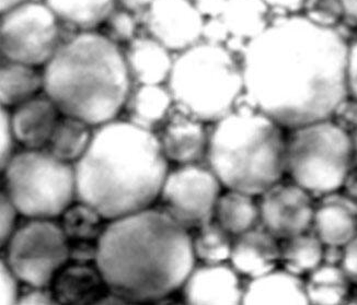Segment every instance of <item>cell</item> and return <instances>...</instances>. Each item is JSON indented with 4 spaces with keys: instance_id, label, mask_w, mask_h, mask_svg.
Instances as JSON below:
<instances>
[{
    "instance_id": "obj_1",
    "label": "cell",
    "mask_w": 357,
    "mask_h": 305,
    "mask_svg": "<svg viewBox=\"0 0 357 305\" xmlns=\"http://www.w3.org/2000/svg\"><path fill=\"white\" fill-rule=\"evenodd\" d=\"M347 53L339 30L278 15L240 55L243 99L289 130L331 118L349 97Z\"/></svg>"
},
{
    "instance_id": "obj_2",
    "label": "cell",
    "mask_w": 357,
    "mask_h": 305,
    "mask_svg": "<svg viewBox=\"0 0 357 305\" xmlns=\"http://www.w3.org/2000/svg\"><path fill=\"white\" fill-rule=\"evenodd\" d=\"M195 260L189 230L162 209L147 208L107 224L96 264L111 292L147 303L182 289Z\"/></svg>"
},
{
    "instance_id": "obj_3",
    "label": "cell",
    "mask_w": 357,
    "mask_h": 305,
    "mask_svg": "<svg viewBox=\"0 0 357 305\" xmlns=\"http://www.w3.org/2000/svg\"><path fill=\"white\" fill-rule=\"evenodd\" d=\"M74 166L77 201L107 220L149 208L170 171L156 132L118 118L96 127L88 150Z\"/></svg>"
},
{
    "instance_id": "obj_4",
    "label": "cell",
    "mask_w": 357,
    "mask_h": 305,
    "mask_svg": "<svg viewBox=\"0 0 357 305\" xmlns=\"http://www.w3.org/2000/svg\"><path fill=\"white\" fill-rule=\"evenodd\" d=\"M42 75L43 92L61 114L95 128L118 118L133 88L120 44L95 30L65 38Z\"/></svg>"
},
{
    "instance_id": "obj_5",
    "label": "cell",
    "mask_w": 357,
    "mask_h": 305,
    "mask_svg": "<svg viewBox=\"0 0 357 305\" xmlns=\"http://www.w3.org/2000/svg\"><path fill=\"white\" fill-rule=\"evenodd\" d=\"M282 128L241 97L209 130L207 166L226 189L260 196L286 173Z\"/></svg>"
},
{
    "instance_id": "obj_6",
    "label": "cell",
    "mask_w": 357,
    "mask_h": 305,
    "mask_svg": "<svg viewBox=\"0 0 357 305\" xmlns=\"http://www.w3.org/2000/svg\"><path fill=\"white\" fill-rule=\"evenodd\" d=\"M167 86L176 107L214 124L245 95L241 61L226 46L203 40L176 54Z\"/></svg>"
},
{
    "instance_id": "obj_7",
    "label": "cell",
    "mask_w": 357,
    "mask_h": 305,
    "mask_svg": "<svg viewBox=\"0 0 357 305\" xmlns=\"http://www.w3.org/2000/svg\"><path fill=\"white\" fill-rule=\"evenodd\" d=\"M286 138L285 171L314 198L342 189L355 164L353 136L331 118L301 125Z\"/></svg>"
},
{
    "instance_id": "obj_8",
    "label": "cell",
    "mask_w": 357,
    "mask_h": 305,
    "mask_svg": "<svg viewBox=\"0 0 357 305\" xmlns=\"http://www.w3.org/2000/svg\"><path fill=\"white\" fill-rule=\"evenodd\" d=\"M1 173V189L26 218H59L77 199L74 164L45 148L15 153Z\"/></svg>"
},
{
    "instance_id": "obj_9",
    "label": "cell",
    "mask_w": 357,
    "mask_h": 305,
    "mask_svg": "<svg viewBox=\"0 0 357 305\" xmlns=\"http://www.w3.org/2000/svg\"><path fill=\"white\" fill-rule=\"evenodd\" d=\"M1 256L23 285L51 287L69 262V242L53 219H28L13 232Z\"/></svg>"
},
{
    "instance_id": "obj_10",
    "label": "cell",
    "mask_w": 357,
    "mask_h": 305,
    "mask_svg": "<svg viewBox=\"0 0 357 305\" xmlns=\"http://www.w3.org/2000/svg\"><path fill=\"white\" fill-rule=\"evenodd\" d=\"M61 21L44 0H28L1 13V58L45 66L64 40Z\"/></svg>"
},
{
    "instance_id": "obj_11",
    "label": "cell",
    "mask_w": 357,
    "mask_h": 305,
    "mask_svg": "<svg viewBox=\"0 0 357 305\" xmlns=\"http://www.w3.org/2000/svg\"><path fill=\"white\" fill-rule=\"evenodd\" d=\"M222 183L206 164H181L169 171L159 201L160 209L186 230H195L214 219Z\"/></svg>"
},
{
    "instance_id": "obj_12",
    "label": "cell",
    "mask_w": 357,
    "mask_h": 305,
    "mask_svg": "<svg viewBox=\"0 0 357 305\" xmlns=\"http://www.w3.org/2000/svg\"><path fill=\"white\" fill-rule=\"evenodd\" d=\"M314 199L291 180H281L260 195V224L282 241L310 231L316 210Z\"/></svg>"
},
{
    "instance_id": "obj_13",
    "label": "cell",
    "mask_w": 357,
    "mask_h": 305,
    "mask_svg": "<svg viewBox=\"0 0 357 305\" xmlns=\"http://www.w3.org/2000/svg\"><path fill=\"white\" fill-rule=\"evenodd\" d=\"M142 22L149 36L174 54L203 41L205 19L192 0H155Z\"/></svg>"
},
{
    "instance_id": "obj_14",
    "label": "cell",
    "mask_w": 357,
    "mask_h": 305,
    "mask_svg": "<svg viewBox=\"0 0 357 305\" xmlns=\"http://www.w3.org/2000/svg\"><path fill=\"white\" fill-rule=\"evenodd\" d=\"M245 287L231 264L195 266L182 287L184 302L193 305L243 304Z\"/></svg>"
},
{
    "instance_id": "obj_15",
    "label": "cell",
    "mask_w": 357,
    "mask_h": 305,
    "mask_svg": "<svg viewBox=\"0 0 357 305\" xmlns=\"http://www.w3.org/2000/svg\"><path fill=\"white\" fill-rule=\"evenodd\" d=\"M161 150L168 161L181 164L206 158L209 130L206 123L174 107L156 132Z\"/></svg>"
},
{
    "instance_id": "obj_16",
    "label": "cell",
    "mask_w": 357,
    "mask_h": 305,
    "mask_svg": "<svg viewBox=\"0 0 357 305\" xmlns=\"http://www.w3.org/2000/svg\"><path fill=\"white\" fill-rule=\"evenodd\" d=\"M312 229L324 245L344 247L357 235V201L340 191L320 197Z\"/></svg>"
},
{
    "instance_id": "obj_17",
    "label": "cell",
    "mask_w": 357,
    "mask_h": 305,
    "mask_svg": "<svg viewBox=\"0 0 357 305\" xmlns=\"http://www.w3.org/2000/svg\"><path fill=\"white\" fill-rule=\"evenodd\" d=\"M61 116L59 107L45 92L23 102L10 111L17 141L26 149L46 148Z\"/></svg>"
},
{
    "instance_id": "obj_18",
    "label": "cell",
    "mask_w": 357,
    "mask_h": 305,
    "mask_svg": "<svg viewBox=\"0 0 357 305\" xmlns=\"http://www.w3.org/2000/svg\"><path fill=\"white\" fill-rule=\"evenodd\" d=\"M280 256L278 239L260 224L234 237L229 262L240 275L252 279L275 269Z\"/></svg>"
},
{
    "instance_id": "obj_19",
    "label": "cell",
    "mask_w": 357,
    "mask_h": 305,
    "mask_svg": "<svg viewBox=\"0 0 357 305\" xmlns=\"http://www.w3.org/2000/svg\"><path fill=\"white\" fill-rule=\"evenodd\" d=\"M271 13L262 0H227L217 18L227 36L225 46L240 57L245 46L266 30Z\"/></svg>"
},
{
    "instance_id": "obj_20",
    "label": "cell",
    "mask_w": 357,
    "mask_h": 305,
    "mask_svg": "<svg viewBox=\"0 0 357 305\" xmlns=\"http://www.w3.org/2000/svg\"><path fill=\"white\" fill-rule=\"evenodd\" d=\"M57 304H98L109 292L97 264L67 263L54 278L51 285Z\"/></svg>"
},
{
    "instance_id": "obj_21",
    "label": "cell",
    "mask_w": 357,
    "mask_h": 305,
    "mask_svg": "<svg viewBox=\"0 0 357 305\" xmlns=\"http://www.w3.org/2000/svg\"><path fill=\"white\" fill-rule=\"evenodd\" d=\"M124 56L135 84H167L176 54L147 34L128 43Z\"/></svg>"
},
{
    "instance_id": "obj_22",
    "label": "cell",
    "mask_w": 357,
    "mask_h": 305,
    "mask_svg": "<svg viewBox=\"0 0 357 305\" xmlns=\"http://www.w3.org/2000/svg\"><path fill=\"white\" fill-rule=\"evenodd\" d=\"M243 304L307 305L305 281L286 269H273L245 286Z\"/></svg>"
},
{
    "instance_id": "obj_23",
    "label": "cell",
    "mask_w": 357,
    "mask_h": 305,
    "mask_svg": "<svg viewBox=\"0 0 357 305\" xmlns=\"http://www.w3.org/2000/svg\"><path fill=\"white\" fill-rule=\"evenodd\" d=\"M174 107V97L167 84H135L124 111L128 115L126 120L156 132Z\"/></svg>"
},
{
    "instance_id": "obj_24",
    "label": "cell",
    "mask_w": 357,
    "mask_h": 305,
    "mask_svg": "<svg viewBox=\"0 0 357 305\" xmlns=\"http://www.w3.org/2000/svg\"><path fill=\"white\" fill-rule=\"evenodd\" d=\"M36 68L38 67L18 61L3 59L0 69L1 107L13 109L41 93L43 75Z\"/></svg>"
},
{
    "instance_id": "obj_25",
    "label": "cell",
    "mask_w": 357,
    "mask_h": 305,
    "mask_svg": "<svg viewBox=\"0 0 357 305\" xmlns=\"http://www.w3.org/2000/svg\"><path fill=\"white\" fill-rule=\"evenodd\" d=\"M93 128L77 117L61 114L45 149L59 160L75 164L88 150Z\"/></svg>"
},
{
    "instance_id": "obj_26",
    "label": "cell",
    "mask_w": 357,
    "mask_h": 305,
    "mask_svg": "<svg viewBox=\"0 0 357 305\" xmlns=\"http://www.w3.org/2000/svg\"><path fill=\"white\" fill-rule=\"evenodd\" d=\"M214 219L232 237H237L260 224L259 203L252 195L228 189L217 201Z\"/></svg>"
},
{
    "instance_id": "obj_27",
    "label": "cell",
    "mask_w": 357,
    "mask_h": 305,
    "mask_svg": "<svg viewBox=\"0 0 357 305\" xmlns=\"http://www.w3.org/2000/svg\"><path fill=\"white\" fill-rule=\"evenodd\" d=\"M307 276L305 288L309 304H347L353 285L341 266L322 263Z\"/></svg>"
},
{
    "instance_id": "obj_28",
    "label": "cell",
    "mask_w": 357,
    "mask_h": 305,
    "mask_svg": "<svg viewBox=\"0 0 357 305\" xmlns=\"http://www.w3.org/2000/svg\"><path fill=\"white\" fill-rule=\"evenodd\" d=\"M57 18L78 31L95 30L105 23L116 0H44Z\"/></svg>"
},
{
    "instance_id": "obj_29",
    "label": "cell",
    "mask_w": 357,
    "mask_h": 305,
    "mask_svg": "<svg viewBox=\"0 0 357 305\" xmlns=\"http://www.w3.org/2000/svg\"><path fill=\"white\" fill-rule=\"evenodd\" d=\"M324 247V243L314 232L298 234L283 240L280 263L284 269L303 277L322 264Z\"/></svg>"
},
{
    "instance_id": "obj_30",
    "label": "cell",
    "mask_w": 357,
    "mask_h": 305,
    "mask_svg": "<svg viewBox=\"0 0 357 305\" xmlns=\"http://www.w3.org/2000/svg\"><path fill=\"white\" fill-rule=\"evenodd\" d=\"M61 226L68 241L99 242L107 219L89 203L78 201L61 214Z\"/></svg>"
},
{
    "instance_id": "obj_31",
    "label": "cell",
    "mask_w": 357,
    "mask_h": 305,
    "mask_svg": "<svg viewBox=\"0 0 357 305\" xmlns=\"http://www.w3.org/2000/svg\"><path fill=\"white\" fill-rule=\"evenodd\" d=\"M234 237L218 222L203 224L192 237V247L197 260L204 264H218L230 260Z\"/></svg>"
},
{
    "instance_id": "obj_32",
    "label": "cell",
    "mask_w": 357,
    "mask_h": 305,
    "mask_svg": "<svg viewBox=\"0 0 357 305\" xmlns=\"http://www.w3.org/2000/svg\"><path fill=\"white\" fill-rule=\"evenodd\" d=\"M301 15L317 26L332 30L347 21L342 0H306Z\"/></svg>"
},
{
    "instance_id": "obj_33",
    "label": "cell",
    "mask_w": 357,
    "mask_h": 305,
    "mask_svg": "<svg viewBox=\"0 0 357 305\" xmlns=\"http://www.w3.org/2000/svg\"><path fill=\"white\" fill-rule=\"evenodd\" d=\"M107 34L115 43L128 44L135 40L139 31L137 15L124 8H114L105 21Z\"/></svg>"
},
{
    "instance_id": "obj_34",
    "label": "cell",
    "mask_w": 357,
    "mask_h": 305,
    "mask_svg": "<svg viewBox=\"0 0 357 305\" xmlns=\"http://www.w3.org/2000/svg\"><path fill=\"white\" fill-rule=\"evenodd\" d=\"M20 279L17 277L5 258L0 260V304H18L20 295Z\"/></svg>"
},
{
    "instance_id": "obj_35",
    "label": "cell",
    "mask_w": 357,
    "mask_h": 305,
    "mask_svg": "<svg viewBox=\"0 0 357 305\" xmlns=\"http://www.w3.org/2000/svg\"><path fill=\"white\" fill-rule=\"evenodd\" d=\"M0 166L1 170L7 166L15 155V148L17 141L10 120V109L1 107L0 116Z\"/></svg>"
},
{
    "instance_id": "obj_36",
    "label": "cell",
    "mask_w": 357,
    "mask_h": 305,
    "mask_svg": "<svg viewBox=\"0 0 357 305\" xmlns=\"http://www.w3.org/2000/svg\"><path fill=\"white\" fill-rule=\"evenodd\" d=\"M0 207H1L0 242H1V247H3L18 226H17V218L20 212L3 189H1V195H0Z\"/></svg>"
},
{
    "instance_id": "obj_37",
    "label": "cell",
    "mask_w": 357,
    "mask_h": 305,
    "mask_svg": "<svg viewBox=\"0 0 357 305\" xmlns=\"http://www.w3.org/2000/svg\"><path fill=\"white\" fill-rule=\"evenodd\" d=\"M331 120L339 127L354 135L357 130V100L350 95L343 100L332 115Z\"/></svg>"
},
{
    "instance_id": "obj_38",
    "label": "cell",
    "mask_w": 357,
    "mask_h": 305,
    "mask_svg": "<svg viewBox=\"0 0 357 305\" xmlns=\"http://www.w3.org/2000/svg\"><path fill=\"white\" fill-rule=\"evenodd\" d=\"M18 304H57L51 287L24 285L21 288Z\"/></svg>"
},
{
    "instance_id": "obj_39",
    "label": "cell",
    "mask_w": 357,
    "mask_h": 305,
    "mask_svg": "<svg viewBox=\"0 0 357 305\" xmlns=\"http://www.w3.org/2000/svg\"><path fill=\"white\" fill-rule=\"evenodd\" d=\"M69 262L96 263L98 256V243L89 241H68Z\"/></svg>"
},
{
    "instance_id": "obj_40",
    "label": "cell",
    "mask_w": 357,
    "mask_h": 305,
    "mask_svg": "<svg viewBox=\"0 0 357 305\" xmlns=\"http://www.w3.org/2000/svg\"><path fill=\"white\" fill-rule=\"evenodd\" d=\"M347 84L349 95L357 100V34L347 42Z\"/></svg>"
},
{
    "instance_id": "obj_41",
    "label": "cell",
    "mask_w": 357,
    "mask_h": 305,
    "mask_svg": "<svg viewBox=\"0 0 357 305\" xmlns=\"http://www.w3.org/2000/svg\"><path fill=\"white\" fill-rule=\"evenodd\" d=\"M341 267L350 279L351 283L357 288V235L349 244L345 245Z\"/></svg>"
},
{
    "instance_id": "obj_42",
    "label": "cell",
    "mask_w": 357,
    "mask_h": 305,
    "mask_svg": "<svg viewBox=\"0 0 357 305\" xmlns=\"http://www.w3.org/2000/svg\"><path fill=\"white\" fill-rule=\"evenodd\" d=\"M271 13L278 15H297L303 10L306 0H262Z\"/></svg>"
},
{
    "instance_id": "obj_43",
    "label": "cell",
    "mask_w": 357,
    "mask_h": 305,
    "mask_svg": "<svg viewBox=\"0 0 357 305\" xmlns=\"http://www.w3.org/2000/svg\"><path fill=\"white\" fill-rule=\"evenodd\" d=\"M205 20L218 18L224 10L227 0H192Z\"/></svg>"
},
{
    "instance_id": "obj_44",
    "label": "cell",
    "mask_w": 357,
    "mask_h": 305,
    "mask_svg": "<svg viewBox=\"0 0 357 305\" xmlns=\"http://www.w3.org/2000/svg\"><path fill=\"white\" fill-rule=\"evenodd\" d=\"M343 256H344V247L324 245V255H322V263H324V264L341 266Z\"/></svg>"
},
{
    "instance_id": "obj_45",
    "label": "cell",
    "mask_w": 357,
    "mask_h": 305,
    "mask_svg": "<svg viewBox=\"0 0 357 305\" xmlns=\"http://www.w3.org/2000/svg\"><path fill=\"white\" fill-rule=\"evenodd\" d=\"M153 1L155 0H116V3L120 5V7L128 9L136 15L142 13V15L151 7Z\"/></svg>"
},
{
    "instance_id": "obj_46",
    "label": "cell",
    "mask_w": 357,
    "mask_h": 305,
    "mask_svg": "<svg viewBox=\"0 0 357 305\" xmlns=\"http://www.w3.org/2000/svg\"><path fill=\"white\" fill-rule=\"evenodd\" d=\"M343 193L357 201V164L355 163L343 183Z\"/></svg>"
},
{
    "instance_id": "obj_47",
    "label": "cell",
    "mask_w": 357,
    "mask_h": 305,
    "mask_svg": "<svg viewBox=\"0 0 357 305\" xmlns=\"http://www.w3.org/2000/svg\"><path fill=\"white\" fill-rule=\"evenodd\" d=\"M349 22L357 26V0H342Z\"/></svg>"
},
{
    "instance_id": "obj_48",
    "label": "cell",
    "mask_w": 357,
    "mask_h": 305,
    "mask_svg": "<svg viewBox=\"0 0 357 305\" xmlns=\"http://www.w3.org/2000/svg\"><path fill=\"white\" fill-rule=\"evenodd\" d=\"M26 1L28 0H0V9H1V13H3V11L8 10L19 3H26Z\"/></svg>"
},
{
    "instance_id": "obj_49",
    "label": "cell",
    "mask_w": 357,
    "mask_h": 305,
    "mask_svg": "<svg viewBox=\"0 0 357 305\" xmlns=\"http://www.w3.org/2000/svg\"><path fill=\"white\" fill-rule=\"evenodd\" d=\"M347 304L357 305V288L356 290L352 291V292H351L350 297H349V300H347Z\"/></svg>"
},
{
    "instance_id": "obj_50",
    "label": "cell",
    "mask_w": 357,
    "mask_h": 305,
    "mask_svg": "<svg viewBox=\"0 0 357 305\" xmlns=\"http://www.w3.org/2000/svg\"><path fill=\"white\" fill-rule=\"evenodd\" d=\"M353 141H354L355 163L357 164V130L354 135H353Z\"/></svg>"
}]
</instances>
